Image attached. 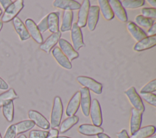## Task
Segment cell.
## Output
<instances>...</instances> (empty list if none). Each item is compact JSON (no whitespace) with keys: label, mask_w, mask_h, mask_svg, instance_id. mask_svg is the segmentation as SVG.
Here are the masks:
<instances>
[{"label":"cell","mask_w":156,"mask_h":138,"mask_svg":"<svg viewBox=\"0 0 156 138\" xmlns=\"http://www.w3.org/2000/svg\"><path fill=\"white\" fill-rule=\"evenodd\" d=\"M63 105L60 97L56 96L54 99L53 106L51 114L50 126L52 128L58 127L62 120L63 115Z\"/></svg>","instance_id":"cell-1"},{"label":"cell","mask_w":156,"mask_h":138,"mask_svg":"<svg viewBox=\"0 0 156 138\" xmlns=\"http://www.w3.org/2000/svg\"><path fill=\"white\" fill-rule=\"evenodd\" d=\"M23 0H16L12 3L5 10L1 21L2 22H9L13 20L24 7Z\"/></svg>","instance_id":"cell-2"},{"label":"cell","mask_w":156,"mask_h":138,"mask_svg":"<svg viewBox=\"0 0 156 138\" xmlns=\"http://www.w3.org/2000/svg\"><path fill=\"white\" fill-rule=\"evenodd\" d=\"M77 81L84 88L92 91L96 94H101L102 92V85L92 78L87 76H79Z\"/></svg>","instance_id":"cell-3"},{"label":"cell","mask_w":156,"mask_h":138,"mask_svg":"<svg viewBox=\"0 0 156 138\" xmlns=\"http://www.w3.org/2000/svg\"><path fill=\"white\" fill-rule=\"evenodd\" d=\"M124 94L129 98L130 103L133 106V108L141 112H143L145 110V108L141 97L137 93L135 88L134 87H130L126 91H125Z\"/></svg>","instance_id":"cell-4"},{"label":"cell","mask_w":156,"mask_h":138,"mask_svg":"<svg viewBox=\"0 0 156 138\" xmlns=\"http://www.w3.org/2000/svg\"><path fill=\"white\" fill-rule=\"evenodd\" d=\"M91 122L94 125L101 126L102 123V116L99 101L94 98L91 102L90 114Z\"/></svg>","instance_id":"cell-5"},{"label":"cell","mask_w":156,"mask_h":138,"mask_svg":"<svg viewBox=\"0 0 156 138\" xmlns=\"http://www.w3.org/2000/svg\"><path fill=\"white\" fill-rule=\"evenodd\" d=\"M71 38L73 44V47L76 51L79 50L81 47L85 46L81 29L77 26L76 22L72 24L71 29Z\"/></svg>","instance_id":"cell-6"},{"label":"cell","mask_w":156,"mask_h":138,"mask_svg":"<svg viewBox=\"0 0 156 138\" xmlns=\"http://www.w3.org/2000/svg\"><path fill=\"white\" fill-rule=\"evenodd\" d=\"M80 105L83 114L85 117H88L90 114V109L91 106V96L89 89L82 87L80 89Z\"/></svg>","instance_id":"cell-7"},{"label":"cell","mask_w":156,"mask_h":138,"mask_svg":"<svg viewBox=\"0 0 156 138\" xmlns=\"http://www.w3.org/2000/svg\"><path fill=\"white\" fill-rule=\"evenodd\" d=\"M59 48L71 61L79 57V53L74 50L73 46L66 40L60 38L58 40Z\"/></svg>","instance_id":"cell-8"},{"label":"cell","mask_w":156,"mask_h":138,"mask_svg":"<svg viewBox=\"0 0 156 138\" xmlns=\"http://www.w3.org/2000/svg\"><path fill=\"white\" fill-rule=\"evenodd\" d=\"M28 116L30 120L34 122L39 128L43 129H48L50 128V123L48 120L39 112L35 110H30L28 112Z\"/></svg>","instance_id":"cell-9"},{"label":"cell","mask_w":156,"mask_h":138,"mask_svg":"<svg viewBox=\"0 0 156 138\" xmlns=\"http://www.w3.org/2000/svg\"><path fill=\"white\" fill-rule=\"evenodd\" d=\"M108 2L112 8L114 15L118 18L119 20L126 22L127 21V15L125 9L122 6L121 1L119 0H109Z\"/></svg>","instance_id":"cell-10"},{"label":"cell","mask_w":156,"mask_h":138,"mask_svg":"<svg viewBox=\"0 0 156 138\" xmlns=\"http://www.w3.org/2000/svg\"><path fill=\"white\" fill-rule=\"evenodd\" d=\"M90 7V2L88 0H84L79 9L78 16H77V22H76L77 26L81 27H85L87 25V17L88 15V11Z\"/></svg>","instance_id":"cell-11"},{"label":"cell","mask_w":156,"mask_h":138,"mask_svg":"<svg viewBox=\"0 0 156 138\" xmlns=\"http://www.w3.org/2000/svg\"><path fill=\"white\" fill-rule=\"evenodd\" d=\"M25 26L32 39L38 44L43 43V39L41 33L40 32L35 22L32 19L28 18L25 21Z\"/></svg>","instance_id":"cell-12"},{"label":"cell","mask_w":156,"mask_h":138,"mask_svg":"<svg viewBox=\"0 0 156 138\" xmlns=\"http://www.w3.org/2000/svg\"><path fill=\"white\" fill-rule=\"evenodd\" d=\"M60 36L61 32L60 31L54 33H52L46 38L44 42H43V43L40 44L39 47L40 49L45 52L46 53L49 54L51 50L58 42V40L60 39Z\"/></svg>","instance_id":"cell-13"},{"label":"cell","mask_w":156,"mask_h":138,"mask_svg":"<svg viewBox=\"0 0 156 138\" xmlns=\"http://www.w3.org/2000/svg\"><path fill=\"white\" fill-rule=\"evenodd\" d=\"M99 7L97 5H92L90 7L87 21L88 28L90 31H93L95 29L99 20Z\"/></svg>","instance_id":"cell-14"},{"label":"cell","mask_w":156,"mask_h":138,"mask_svg":"<svg viewBox=\"0 0 156 138\" xmlns=\"http://www.w3.org/2000/svg\"><path fill=\"white\" fill-rule=\"evenodd\" d=\"M80 94L79 91H77L69 100L65 111L66 115L68 117L74 116L80 106Z\"/></svg>","instance_id":"cell-15"},{"label":"cell","mask_w":156,"mask_h":138,"mask_svg":"<svg viewBox=\"0 0 156 138\" xmlns=\"http://www.w3.org/2000/svg\"><path fill=\"white\" fill-rule=\"evenodd\" d=\"M142 122V112L135 108L131 109V117L130 120V133L132 134L135 133L140 128Z\"/></svg>","instance_id":"cell-16"},{"label":"cell","mask_w":156,"mask_h":138,"mask_svg":"<svg viewBox=\"0 0 156 138\" xmlns=\"http://www.w3.org/2000/svg\"><path fill=\"white\" fill-rule=\"evenodd\" d=\"M14 29L18 35L21 41H25L30 38V36L27 30L24 22L18 17H15L13 20Z\"/></svg>","instance_id":"cell-17"},{"label":"cell","mask_w":156,"mask_h":138,"mask_svg":"<svg viewBox=\"0 0 156 138\" xmlns=\"http://www.w3.org/2000/svg\"><path fill=\"white\" fill-rule=\"evenodd\" d=\"M52 54L57 62L63 68L71 69L72 64L68 58L65 55L58 47H55L52 50Z\"/></svg>","instance_id":"cell-18"},{"label":"cell","mask_w":156,"mask_h":138,"mask_svg":"<svg viewBox=\"0 0 156 138\" xmlns=\"http://www.w3.org/2000/svg\"><path fill=\"white\" fill-rule=\"evenodd\" d=\"M156 44V36H147L138 41L133 47V50L136 52H141L154 47Z\"/></svg>","instance_id":"cell-19"},{"label":"cell","mask_w":156,"mask_h":138,"mask_svg":"<svg viewBox=\"0 0 156 138\" xmlns=\"http://www.w3.org/2000/svg\"><path fill=\"white\" fill-rule=\"evenodd\" d=\"M54 7L64 10H76L80 9L81 4L74 0H55L53 2Z\"/></svg>","instance_id":"cell-20"},{"label":"cell","mask_w":156,"mask_h":138,"mask_svg":"<svg viewBox=\"0 0 156 138\" xmlns=\"http://www.w3.org/2000/svg\"><path fill=\"white\" fill-rule=\"evenodd\" d=\"M78 131L80 134L88 136H97L98 134L104 133V129L101 126H98L91 124H82L78 128Z\"/></svg>","instance_id":"cell-21"},{"label":"cell","mask_w":156,"mask_h":138,"mask_svg":"<svg viewBox=\"0 0 156 138\" xmlns=\"http://www.w3.org/2000/svg\"><path fill=\"white\" fill-rule=\"evenodd\" d=\"M127 28L130 35L136 41L147 37L146 33L133 22H129L127 24Z\"/></svg>","instance_id":"cell-22"},{"label":"cell","mask_w":156,"mask_h":138,"mask_svg":"<svg viewBox=\"0 0 156 138\" xmlns=\"http://www.w3.org/2000/svg\"><path fill=\"white\" fill-rule=\"evenodd\" d=\"M49 30L54 33L59 31V13L51 12L47 15Z\"/></svg>","instance_id":"cell-23"},{"label":"cell","mask_w":156,"mask_h":138,"mask_svg":"<svg viewBox=\"0 0 156 138\" xmlns=\"http://www.w3.org/2000/svg\"><path fill=\"white\" fill-rule=\"evenodd\" d=\"M155 127L153 125H147L140 128L131 135L130 138H147L154 135Z\"/></svg>","instance_id":"cell-24"},{"label":"cell","mask_w":156,"mask_h":138,"mask_svg":"<svg viewBox=\"0 0 156 138\" xmlns=\"http://www.w3.org/2000/svg\"><path fill=\"white\" fill-rule=\"evenodd\" d=\"M73 19V12L71 10H65L63 12L60 30L62 32L69 31L71 29Z\"/></svg>","instance_id":"cell-25"},{"label":"cell","mask_w":156,"mask_h":138,"mask_svg":"<svg viewBox=\"0 0 156 138\" xmlns=\"http://www.w3.org/2000/svg\"><path fill=\"white\" fill-rule=\"evenodd\" d=\"M99 10H101L104 18L107 20L110 21L114 18V14L110 5L108 1L107 0H99Z\"/></svg>","instance_id":"cell-26"},{"label":"cell","mask_w":156,"mask_h":138,"mask_svg":"<svg viewBox=\"0 0 156 138\" xmlns=\"http://www.w3.org/2000/svg\"><path fill=\"white\" fill-rule=\"evenodd\" d=\"M79 117L77 116H73L68 117L65 119L60 125L59 131L61 133H64L71 129L79 122Z\"/></svg>","instance_id":"cell-27"},{"label":"cell","mask_w":156,"mask_h":138,"mask_svg":"<svg viewBox=\"0 0 156 138\" xmlns=\"http://www.w3.org/2000/svg\"><path fill=\"white\" fill-rule=\"evenodd\" d=\"M14 125L15 126L16 134H20L25 133L31 129L35 125L34 122L32 121L31 120H23Z\"/></svg>","instance_id":"cell-28"},{"label":"cell","mask_w":156,"mask_h":138,"mask_svg":"<svg viewBox=\"0 0 156 138\" xmlns=\"http://www.w3.org/2000/svg\"><path fill=\"white\" fill-rule=\"evenodd\" d=\"M2 114L9 122H12L14 117V105L13 100L5 103L2 106Z\"/></svg>","instance_id":"cell-29"},{"label":"cell","mask_w":156,"mask_h":138,"mask_svg":"<svg viewBox=\"0 0 156 138\" xmlns=\"http://www.w3.org/2000/svg\"><path fill=\"white\" fill-rule=\"evenodd\" d=\"M18 97L17 94L13 88H10L7 91L0 94V107H2L5 103L13 100Z\"/></svg>","instance_id":"cell-30"},{"label":"cell","mask_w":156,"mask_h":138,"mask_svg":"<svg viewBox=\"0 0 156 138\" xmlns=\"http://www.w3.org/2000/svg\"><path fill=\"white\" fill-rule=\"evenodd\" d=\"M135 22H136L135 24L136 25L138 24L140 26L146 27V28L151 27L155 22L154 19L148 18H146V17L142 16L141 15H137L135 18Z\"/></svg>","instance_id":"cell-31"},{"label":"cell","mask_w":156,"mask_h":138,"mask_svg":"<svg viewBox=\"0 0 156 138\" xmlns=\"http://www.w3.org/2000/svg\"><path fill=\"white\" fill-rule=\"evenodd\" d=\"M121 3L124 9H131L142 7L144 5L145 1L144 0H124Z\"/></svg>","instance_id":"cell-32"},{"label":"cell","mask_w":156,"mask_h":138,"mask_svg":"<svg viewBox=\"0 0 156 138\" xmlns=\"http://www.w3.org/2000/svg\"><path fill=\"white\" fill-rule=\"evenodd\" d=\"M156 91V79L150 81L140 90V93H152Z\"/></svg>","instance_id":"cell-33"},{"label":"cell","mask_w":156,"mask_h":138,"mask_svg":"<svg viewBox=\"0 0 156 138\" xmlns=\"http://www.w3.org/2000/svg\"><path fill=\"white\" fill-rule=\"evenodd\" d=\"M140 96L149 105L156 106V95L153 93H140Z\"/></svg>","instance_id":"cell-34"},{"label":"cell","mask_w":156,"mask_h":138,"mask_svg":"<svg viewBox=\"0 0 156 138\" xmlns=\"http://www.w3.org/2000/svg\"><path fill=\"white\" fill-rule=\"evenodd\" d=\"M141 15L148 18L155 19L156 18V9L151 7H144L141 10Z\"/></svg>","instance_id":"cell-35"},{"label":"cell","mask_w":156,"mask_h":138,"mask_svg":"<svg viewBox=\"0 0 156 138\" xmlns=\"http://www.w3.org/2000/svg\"><path fill=\"white\" fill-rule=\"evenodd\" d=\"M48 131L44 130H32L29 134V138H46Z\"/></svg>","instance_id":"cell-36"},{"label":"cell","mask_w":156,"mask_h":138,"mask_svg":"<svg viewBox=\"0 0 156 138\" xmlns=\"http://www.w3.org/2000/svg\"><path fill=\"white\" fill-rule=\"evenodd\" d=\"M16 136V128L14 124L10 125L7 129L3 138H15Z\"/></svg>","instance_id":"cell-37"},{"label":"cell","mask_w":156,"mask_h":138,"mask_svg":"<svg viewBox=\"0 0 156 138\" xmlns=\"http://www.w3.org/2000/svg\"><path fill=\"white\" fill-rule=\"evenodd\" d=\"M37 26V27L40 31V33H43L46 32L48 29V21H47V16L44 17L41 21L38 23Z\"/></svg>","instance_id":"cell-38"},{"label":"cell","mask_w":156,"mask_h":138,"mask_svg":"<svg viewBox=\"0 0 156 138\" xmlns=\"http://www.w3.org/2000/svg\"><path fill=\"white\" fill-rule=\"evenodd\" d=\"M59 131L55 128H52L48 131V135L46 138H57Z\"/></svg>","instance_id":"cell-39"},{"label":"cell","mask_w":156,"mask_h":138,"mask_svg":"<svg viewBox=\"0 0 156 138\" xmlns=\"http://www.w3.org/2000/svg\"><path fill=\"white\" fill-rule=\"evenodd\" d=\"M156 34V23L154 22V24L149 27L148 30L147 31V36H155Z\"/></svg>","instance_id":"cell-40"},{"label":"cell","mask_w":156,"mask_h":138,"mask_svg":"<svg viewBox=\"0 0 156 138\" xmlns=\"http://www.w3.org/2000/svg\"><path fill=\"white\" fill-rule=\"evenodd\" d=\"M118 138H130L127 131L126 129L121 130L116 134Z\"/></svg>","instance_id":"cell-41"},{"label":"cell","mask_w":156,"mask_h":138,"mask_svg":"<svg viewBox=\"0 0 156 138\" xmlns=\"http://www.w3.org/2000/svg\"><path fill=\"white\" fill-rule=\"evenodd\" d=\"M0 3L2 5L3 9L4 10H5L12 3V1H11V0H0Z\"/></svg>","instance_id":"cell-42"},{"label":"cell","mask_w":156,"mask_h":138,"mask_svg":"<svg viewBox=\"0 0 156 138\" xmlns=\"http://www.w3.org/2000/svg\"><path fill=\"white\" fill-rule=\"evenodd\" d=\"M9 88L8 84L0 77V89L1 90H7Z\"/></svg>","instance_id":"cell-43"},{"label":"cell","mask_w":156,"mask_h":138,"mask_svg":"<svg viewBox=\"0 0 156 138\" xmlns=\"http://www.w3.org/2000/svg\"><path fill=\"white\" fill-rule=\"evenodd\" d=\"M97 137H98V138H110L107 134H105L104 133L98 134L97 135Z\"/></svg>","instance_id":"cell-44"},{"label":"cell","mask_w":156,"mask_h":138,"mask_svg":"<svg viewBox=\"0 0 156 138\" xmlns=\"http://www.w3.org/2000/svg\"><path fill=\"white\" fill-rule=\"evenodd\" d=\"M147 2L149 3V5H151L152 7H153V8H155L156 7V1H154V0H147Z\"/></svg>","instance_id":"cell-45"},{"label":"cell","mask_w":156,"mask_h":138,"mask_svg":"<svg viewBox=\"0 0 156 138\" xmlns=\"http://www.w3.org/2000/svg\"><path fill=\"white\" fill-rule=\"evenodd\" d=\"M17 138H27V137L25 136V135H24V134H21V135H20L18 137H17Z\"/></svg>","instance_id":"cell-46"},{"label":"cell","mask_w":156,"mask_h":138,"mask_svg":"<svg viewBox=\"0 0 156 138\" xmlns=\"http://www.w3.org/2000/svg\"><path fill=\"white\" fill-rule=\"evenodd\" d=\"M57 138H70V137H66V136H58Z\"/></svg>","instance_id":"cell-47"},{"label":"cell","mask_w":156,"mask_h":138,"mask_svg":"<svg viewBox=\"0 0 156 138\" xmlns=\"http://www.w3.org/2000/svg\"><path fill=\"white\" fill-rule=\"evenodd\" d=\"M2 27H3V23H2V22H1V21H0V32H1V29H2Z\"/></svg>","instance_id":"cell-48"},{"label":"cell","mask_w":156,"mask_h":138,"mask_svg":"<svg viewBox=\"0 0 156 138\" xmlns=\"http://www.w3.org/2000/svg\"><path fill=\"white\" fill-rule=\"evenodd\" d=\"M147 138H156V136H155V135H153V136H150V137H147Z\"/></svg>","instance_id":"cell-49"},{"label":"cell","mask_w":156,"mask_h":138,"mask_svg":"<svg viewBox=\"0 0 156 138\" xmlns=\"http://www.w3.org/2000/svg\"><path fill=\"white\" fill-rule=\"evenodd\" d=\"M1 14H2V9H1V8L0 7V16H1Z\"/></svg>","instance_id":"cell-50"},{"label":"cell","mask_w":156,"mask_h":138,"mask_svg":"<svg viewBox=\"0 0 156 138\" xmlns=\"http://www.w3.org/2000/svg\"><path fill=\"white\" fill-rule=\"evenodd\" d=\"M0 138H2V136H1V133H0Z\"/></svg>","instance_id":"cell-51"}]
</instances>
